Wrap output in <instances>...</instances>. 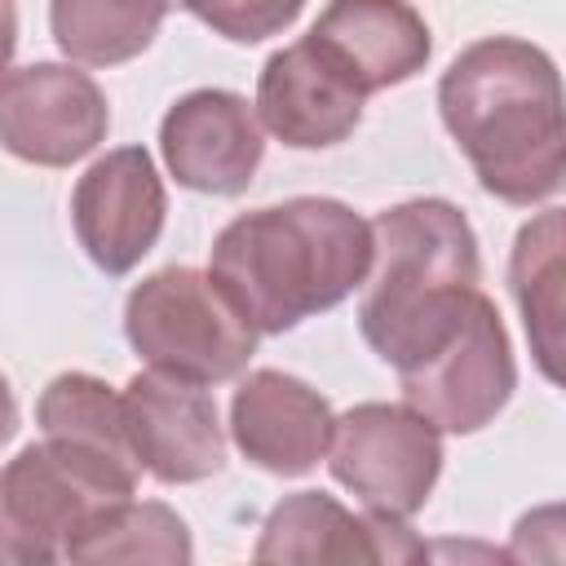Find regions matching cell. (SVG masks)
I'll list each match as a JSON object with an SVG mask.
<instances>
[{"label":"cell","instance_id":"obj_20","mask_svg":"<svg viewBox=\"0 0 566 566\" xmlns=\"http://www.w3.org/2000/svg\"><path fill=\"white\" fill-rule=\"evenodd\" d=\"M186 13H195L212 35L230 44H261L279 31H287L305 0H172Z\"/></svg>","mask_w":566,"mask_h":566},{"label":"cell","instance_id":"obj_12","mask_svg":"<svg viewBox=\"0 0 566 566\" xmlns=\"http://www.w3.org/2000/svg\"><path fill=\"white\" fill-rule=\"evenodd\" d=\"M256 562H420L429 544L411 535L402 517L385 513H349L327 491L283 495L252 544Z\"/></svg>","mask_w":566,"mask_h":566},{"label":"cell","instance_id":"obj_14","mask_svg":"<svg viewBox=\"0 0 566 566\" xmlns=\"http://www.w3.org/2000/svg\"><path fill=\"white\" fill-rule=\"evenodd\" d=\"M332 402L292 371L256 367L230 398V438L248 464L274 478L318 469L332 442Z\"/></svg>","mask_w":566,"mask_h":566},{"label":"cell","instance_id":"obj_1","mask_svg":"<svg viewBox=\"0 0 566 566\" xmlns=\"http://www.w3.org/2000/svg\"><path fill=\"white\" fill-rule=\"evenodd\" d=\"M438 115L478 186L513 208L548 203L566 177L562 80L522 35H482L438 80Z\"/></svg>","mask_w":566,"mask_h":566},{"label":"cell","instance_id":"obj_15","mask_svg":"<svg viewBox=\"0 0 566 566\" xmlns=\"http://www.w3.org/2000/svg\"><path fill=\"white\" fill-rule=\"evenodd\" d=\"M310 40L354 80L363 97L407 84L433 57L429 22L407 0H327Z\"/></svg>","mask_w":566,"mask_h":566},{"label":"cell","instance_id":"obj_2","mask_svg":"<svg viewBox=\"0 0 566 566\" xmlns=\"http://www.w3.org/2000/svg\"><path fill=\"white\" fill-rule=\"evenodd\" d=\"M371 252V221L349 203L292 195L221 226L208 274L261 336H283L363 287Z\"/></svg>","mask_w":566,"mask_h":566},{"label":"cell","instance_id":"obj_17","mask_svg":"<svg viewBox=\"0 0 566 566\" xmlns=\"http://www.w3.org/2000/svg\"><path fill=\"white\" fill-rule=\"evenodd\" d=\"M172 0H49L53 44L75 66H119L142 57Z\"/></svg>","mask_w":566,"mask_h":566},{"label":"cell","instance_id":"obj_6","mask_svg":"<svg viewBox=\"0 0 566 566\" xmlns=\"http://www.w3.org/2000/svg\"><path fill=\"white\" fill-rule=\"evenodd\" d=\"M332 478L371 513L411 517L442 473V433L407 402H358L332 420Z\"/></svg>","mask_w":566,"mask_h":566},{"label":"cell","instance_id":"obj_3","mask_svg":"<svg viewBox=\"0 0 566 566\" xmlns=\"http://www.w3.org/2000/svg\"><path fill=\"white\" fill-rule=\"evenodd\" d=\"M358 332L394 371L442 349L482 296V256L469 217L438 195L394 203L371 221Z\"/></svg>","mask_w":566,"mask_h":566},{"label":"cell","instance_id":"obj_11","mask_svg":"<svg viewBox=\"0 0 566 566\" xmlns=\"http://www.w3.org/2000/svg\"><path fill=\"white\" fill-rule=\"evenodd\" d=\"M159 155L177 186L199 195H243L265 159L256 106L234 88H195L159 119Z\"/></svg>","mask_w":566,"mask_h":566},{"label":"cell","instance_id":"obj_9","mask_svg":"<svg viewBox=\"0 0 566 566\" xmlns=\"http://www.w3.org/2000/svg\"><path fill=\"white\" fill-rule=\"evenodd\" d=\"M168 217L164 177L146 146H115L84 168L71 190V226L84 256L119 279L159 243Z\"/></svg>","mask_w":566,"mask_h":566},{"label":"cell","instance_id":"obj_18","mask_svg":"<svg viewBox=\"0 0 566 566\" xmlns=\"http://www.w3.org/2000/svg\"><path fill=\"white\" fill-rule=\"evenodd\" d=\"M35 424L44 438H66V442H80V447H93V451L137 464L128 424H124V398L102 376H88V371L53 376L35 402Z\"/></svg>","mask_w":566,"mask_h":566},{"label":"cell","instance_id":"obj_8","mask_svg":"<svg viewBox=\"0 0 566 566\" xmlns=\"http://www.w3.org/2000/svg\"><path fill=\"white\" fill-rule=\"evenodd\" d=\"M111 106L75 62H27L0 80V146L35 168H71L106 142Z\"/></svg>","mask_w":566,"mask_h":566},{"label":"cell","instance_id":"obj_16","mask_svg":"<svg viewBox=\"0 0 566 566\" xmlns=\"http://www.w3.org/2000/svg\"><path fill=\"white\" fill-rule=\"evenodd\" d=\"M562 248H566L562 208H544L517 230L509 256V292L522 310L531 354L553 385L562 380V283H566Z\"/></svg>","mask_w":566,"mask_h":566},{"label":"cell","instance_id":"obj_21","mask_svg":"<svg viewBox=\"0 0 566 566\" xmlns=\"http://www.w3.org/2000/svg\"><path fill=\"white\" fill-rule=\"evenodd\" d=\"M13 49H18V4L13 0H0V80L9 75Z\"/></svg>","mask_w":566,"mask_h":566},{"label":"cell","instance_id":"obj_5","mask_svg":"<svg viewBox=\"0 0 566 566\" xmlns=\"http://www.w3.org/2000/svg\"><path fill=\"white\" fill-rule=\"evenodd\" d=\"M124 336L146 367L208 389L248 371L261 332L208 270L164 265L128 292Z\"/></svg>","mask_w":566,"mask_h":566},{"label":"cell","instance_id":"obj_7","mask_svg":"<svg viewBox=\"0 0 566 566\" xmlns=\"http://www.w3.org/2000/svg\"><path fill=\"white\" fill-rule=\"evenodd\" d=\"M398 389L407 407L438 424V433L486 429L517 389V363L495 301L482 292L442 349L398 371Z\"/></svg>","mask_w":566,"mask_h":566},{"label":"cell","instance_id":"obj_4","mask_svg":"<svg viewBox=\"0 0 566 566\" xmlns=\"http://www.w3.org/2000/svg\"><path fill=\"white\" fill-rule=\"evenodd\" d=\"M142 469L106 451L40 438L0 464V562H66V548L137 495Z\"/></svg>","mask_w":566,"mask_h":566},{"label":"cell","instance_id":"obj_19","mask_svg":"<svg viewBox=\"0 0 566 566\" xmlns=\"http://www.w3.org/2000/svg\"><path fill=\"white\" fill-rule=\"evenodd\" d=\"M195 557L190 526L159 500H124L97 526H88L71 548L66 562H159L186 566Z\"/></svg>","mask_w":566,"mask_h":566},{"label":"cell","instance_id":"obj_13","mask_svg":"<svg viewBox=\"0 0 566 566\" xmlns=\"http://www.w3.org/2000/svg\"><path fill=\"white\" fill-rule=\"evenodd\" d=\"M256 119L292 150H327L340 146L358 124L367 97L354 80L310 40L301 35L287 49H274L256 75Z\"/></svg>","mask_w":566,"mask_h":566},{"label":"cell","instance_id":"obj_22","mask_svg":"<svg viewBox=\"0 0 566 566\" xmlns=\"http://www.w3.org/2000/svg\"><path fill=\"white\" fill-rule=\"evenodd\" d=\"M13 433H18V398H13V389H9V376L0 371V447H4Z\"/></svg>","mask_w":566,"mask_h":566},{"label":"cell","instance_id":"obj_10","mask_svg":"<svg viewBox=\"0 0 566 566\" xmlns=\"http://www.w3.org/2000/svg\"><path fill=\"white\" fill-rule=\"evenodd\" d=\"M124 424L137 464L164 486H190L226 469V429L203 385L155 367L124 385Z\"/></svg>","mask_w":566,"mask_h":566}]
</instances>
